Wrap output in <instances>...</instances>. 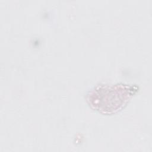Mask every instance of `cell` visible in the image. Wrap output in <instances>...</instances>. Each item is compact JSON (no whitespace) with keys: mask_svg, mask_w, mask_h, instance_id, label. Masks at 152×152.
<instances>
[{"mask_svg":"<svg viewBox=\"0 0 152 152\" xmlns=\"http://www.w3.org/2000/svg\"><path fill=\"white\" fill-rule=\"evenodd\" d=\"M131 91L132 90L125 85H118L110 87L106 86L92 91L90 96L100 97V98L90 97V100L91 105L95 106L97 109V110H101L105 104L102 110L109 112V104H112L113 110H118L121 106L124 104L118 100L113 99V97L128 100L131 95Z\"/></svg>","mask_w":152,"mask_h":152,"instance_id":"cell-1","label":"cell"}]
</instances>
